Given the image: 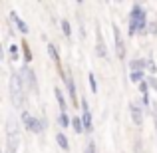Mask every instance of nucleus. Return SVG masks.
<instances>
[{
	"label": "nucleus",
	"instance_id": "11",
	"mask_svg": "<svg viewBox=\"0 0 157 153\" xmlns=\"http://www.w3.org/2000/svg\"><path fill=\"white\" fill-rule=\"evenodd\" d=\"M48 54L52 56L54 64L58 66V72H60V74H64V70H62V64H60V54H58V50H56V46H54V44H48Z\"/></svg>",
	"mask_w": 157,
	"mask_h": 153
},
{
	"label": "nucleus",
	"instance_id": "8",
	"mask_svg": "<svg viewBox=\"0 0 157 153\" xmlns=\"http://www.w3.org/2000/svg\"><path fill=\"white\" fill-rule=\"evenodd\" d=\"M129 113H131V119H133L135 125H143V109L139 103H131L129 105Z\"/></svg>",
	"mask_w": 157,
	"mask_h": 153
},
{
	"label": "nucleus",
	"instance_id": "22",
	"mask_svg": "<svg viewBox=\"0 0 157 153\" xmlns=\"http://www.w3.org/2000/svg\"><path fill=\"white\" fill-rule=\"evenodd\" d=\"M147 84H149V88H153L155 92H157V80L153 76H147Z\"/></svg>",
	"mask_w": 157,
	"mask_h": 153
},
{
	"label": "nucleus",
	"instance_id": "20",
	"mask_svg": "<svg viewBox=\"0 0 157 153\" xmlns=\"http://www.w3.org/2000/svg\"><path fill=\"white\" fill-rule=\"evenodd\" d=\"M62 32H64V36L66 38H70V36H72V26H70V22L68 20H62Z\"/></svg>",
	"mask_w": 157,
	"mask_h": 153
},
{
	"label": "nucleus",
	"instance_id": "23",
	"mask_svg": "<svg viewBox=\"0 0 157 153\" xmlns=\"http://www.w3.org/2000/svg\"><path fill=\"white\" fill-rule=\"evenodd\" d=\"M147 32H149V34H157V20H153V22L149 24V28H147Z\"/></svg>",
	"mask_w": 157,
	"mask_h": 153
},
{
	"label": "nucleus",
	"instance_id": "18",
	"mask_svg": "<svg viewBox=\"0 0 157 153\" xmlns=\"http://www.w3.org/2000/svg\"><path fill=\"white\" fill-rule=\"evenodd\" d=\"M147 78H145V72H131V82L133 84H141V82H145Z\"/></svg>",
	"mask_w": 157,
	"mask_h": 153
},
{
	"label": "nucleus",
	"instance_id": "15",
	"mask_svg": "<svg viewBox=\"0 0 157 153\" xmlns=\"http://www.w3.org/2000/svg\"><path fill=\"white\" fill-rule=\"evenodd\" d=\"M58 123H60L64 129H66V127H72V117H70L68 113H60V115H58Z\"/></svg>",
	"mask_w": 157,
	"mask_h": 153
},
{
	"label": "nucleus",
	"instance_id": "16",
	"mask_svg": "<svg viewBox=\"0 0 157 153\" xmlns=\"http://www.w3.org/2000/svg\"><path fill=\"white\" fill-rule=\"evenodd\" d=\"M20 46H22V52H24V62H32V52H30L28 42H26V40H22V42H20Z\"/></svg>",
	"mask_w": 157,
	"mask_h": 153
},
{
	"label": "nucleus",
	"instance_id": "13",
	"mask_svg": "<svg viewBox=\"0 0 157 153\" xmlns=\"http://www.w3.org/2000/svg\"><path fill=\"white\" fill-rule=\"evenodd\" d=\"M72 129L76 131L78 135H82V133L86 131V127H84V121H82V117H80V115H74V117H72Z\"/></svg>",
	"mask_w": 157,
	"mask_h": 153
},
{
	"label": "nucleus",
	"instance_id": "10",
	"mask_svg": "<svg viewBox=\"0 0 157 153\" xmlns=\"http://www.w3.org/2000/svg\"><path fill=\"white\" fill-rule=\"evenodd\" d=\"M10 20L16 24V28L20 30V34H28V32H30V30H28V24L24 22V20L20 18V16L16 14V12H10Z\"/></svg>",
	"mask_w": 157,
	"mask_h": 153
},
{
	"label": "nucleus",
	"instance_id": "12",
	"mask_svg": "<svg viewBox=\"0 0 157 153\" xmlns=\"http://www.w3.org/2000/svg\"><path fill=\"white\" fill-rule=\"evenodd\" d=\"M129 68H131V72H145V70H147V60L137 58V60L129 62Z\"/></svg>",
	"mask_w": 157,
	"mask_h": 153
},
{
	"label": "nucleus",
	"instance_id": "24",
	"mask_svg": "<svg viewBox=\"0 0 157 153\" xmlns=\"http://www.w3.org/2000/svg\"><path fill=\"white\" fill-rule=\"evenodd\" d=\"M147 70H149L151 74H155V70H157V68H155V64H153V60H151V58H149V60H147Z\"/></svg>",
	"mask_w": 157,
	"mask_h": 153
},
{
	"label": "nucleus",
	"instance_id": "3",
	"mask_svg": "<svg viewBox=\"0 0 157 153\" xmlns=\"http://www.w3.org/2000/svg\"><path fill=\"white\" fill-rule=\"evenodd\" d=\"M62 76V80H64V84H66V92H68V96H70V100H72L74 105H80L78 103V90H76V82H74V76L70 72H64V74H60Z\"/></svg>",
	"mask_w": 157,
	"mask_h": 153
},
{
	"label": "nucleus",
	"instance_id": "9",
	"mask_svg": "<svg viewBox=\"0 0 157 153\" xmlns=\"http://www.w3.org/2000/svg\"><path fill=\"white\" fill-rule=\"evenodd\" d=\"M54 96H56V101L60 105V113H68V101H66V96L62 92V88H54Z\"/></svg>",
	"mask_w": 157,
	"mask_h": 153
},
{
	"label": "nucleus",
	"instance_id": "17",
	"mask_svg": "<svg viewBox=\"0 0 157 153\" xmlns=\"http://www.w3.org/2000/svg\"><path fill=\"white\" fill-rule=\"evenodd\" d=\"M20 48H22V46H16V44H12V46L8 48V54H10V60L12 62H16L20 58Z\"/></svg>",
	"mask_w": 157,
	"mask_h": 153
},
{
	"label": "nucleus",
	"instance_id": "1",
	"mask_svg": "<svg viewBox=\"0 0 157 153\" xmlns=\"http://www.w3.org/2000/svg\"><path fill=\"white\" fill-rule=\"evenodd\" d=\"M147 14L143 10L141 4L135 2L131 6V12H129V24H127V36H135V34H147Z\"/></svg>",
	"mask_w": 157,
	"mask_h": 153
},
{
	"label": "nucleus",
	"instance_id": "6",
	"mask_svg": "<svg viewBox=\"0 0 157 153\" xmlns=\"http://www.w3.org/2000/svg\"><path fill=\"white\" fill-rule=\"evenodd\" d=\"M20 74H22V76H26L24 80H26L28 88H30L34 94H38V90H40V88H38V80H36V72H34V70H32L30 66H24V68L20 70Z\"/></svg>",
	"mask_w": 157,
	"mask_h": 153
},
{
	"label": "nucleus",
	"instance_id": "19",
	"mask_svg": "<svg viewBox=\"0 0 157 153\" xmlns=\"http://www.w3.org/2000/svg\"><path fill=\"white\" fill-rule=\"evenodd\" d=\"M88 82H90V90H92V94H98V82H96V74H94V72L88 74Z\"/></svg>",
	"mask_w": 157,
	"mask_h": 153
},
{
	"label": "nucleus",
	"instance_id": "2",
	"mask_svg": "<svg viewBox=\"0 0 157 153\" xmlns=\"http://www.w3.org/2000/svg\"><path fill=\"white\" fill-rule=\"evenodd\" d=\"M22 121H24V125H26V129L32 131V133H42V131L46 129V121L36 117V115H30L28 111H22Z\"/></svg>",
	"mask_w": 157,
	"mask_h": 153
},
{
	"label": "nucleus",
	"instance_id": "25",
	"mask_svg": "<svg viewBox=\"0 0 157 153\" xmlns=\"http://www.w3.org/2000/svg\"><path fill=\"white\" fill-rule=\"evenodd\" d=\"M153 109H155V113H153V115H155V127H157V105L153 107Z\"/></svg>",
	"mask_w": 157,
	"mask_h": 153
},
{
	"label": "nucleus",
	"instance_id": "21",
	"mask_svg": "<svg viewBox=\"0 0 157 153\" xmlns=\"http://www.w3.org/2000/svg\"><path fill=\"white\" fill-rule=\"evenodd\" d=\"M84 153H98V151H96V143H94V141H90L88 145H86Z\"/></svg>",
	"mask_w": 157,
	"mask_h": 153
},
{
	"label": "nucleus",
	"instance_id": "5",
	"mask_svg": "<svg viewBox=\"0 0 157 153\" xmlns=\"http://www.w3.org/2000/svg\"><path fill=\"white\" fill-rule=\"evenodd\" d=\"M111 30H113V40H115V54H117L119 60L125 58V42H123V36L119 32L117 24H111Z\"/></svg>",
	"mask_w": 157,
	"mask_h": 153
},
{
	"label": "nucleus",
	"instance_id": "7",
	"mask_svg": "<svg viewBox=\"0 0 157 153\" xmlns=\"http://www.w3.org/2000/svg\"><path fill=\"white\" fill-rule=\"evenodd\" d=\"M96 36H98V44H96V56H98V58H107V48H105L104 34H101L100 26H96Z\"/></svg>",
	"mask_w": 157,
	"mask_h": 153
},
{
	"label": "nucleus",
	"instance_id": "4",
	"mask_svg": "<svg viewBox=\"0 0 157 153\" xmlns=\"http://www.w3.org/2000/svg\"><path fill=\"white\" fill-rule=\"evenodd\" d=\"M82 121H84L86 133H92L94 131V121H92V109L88 105V100L82 98Z\"/></svg>",
	"mask_w": 157,
	"mask_h": 153
},
{
	"label": "nucleus",
	"instance_id": "14",
	"mask_svg": "<svg viewBox=\"0 0 157 153\" xmlns=\"http://www.w3.org/2000/svg\"><path fill=\"white\" fill-rule=\"evenodd\" d=\"M56 141H58V145H60L64 151H70V141H68V137H66L62 131H58V133H56Z\"/></svg>",
	"mask_w": 157,
	"mask_h": 153
}]
</instances>
